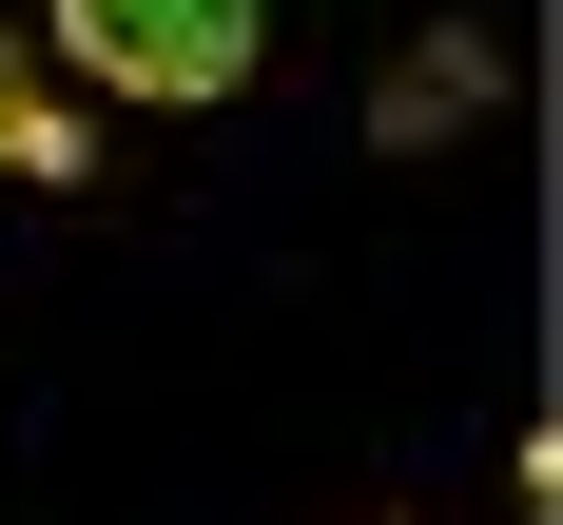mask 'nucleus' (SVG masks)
Segmentation results:
<instances>
[{
    "mask_svg": "<svg viewBox=\"0 0 563 525\" xmlns=\"http://www.w3.org/2000/svg\"><path fill=\"white\" fill-rule=\"evenodd\" d=\"M58 40H78V78L98 98H233L253 78V40H273V0H58Z\"/></svg>",
    "mask_w": 563,
    "mask_h": 525,
    "instance_id": "nucleus-1",
    "label": "nucleus"
},
{
    "mask_svg": "<svg viewBox=\"0 0 563 525\" xmlns=\"http://www.w3.org/2000/svg\"><path fill=\"white\" fill-rule=\"evenodd\" d=\"M0 175H78V117H40V78H20V40H0Z\"/></svg>",
    "mask_w": 563,
    "mask_h": 525,
    "instance_id": "nucleus-2",
    "label": "nucleus"
}]
</instances>
